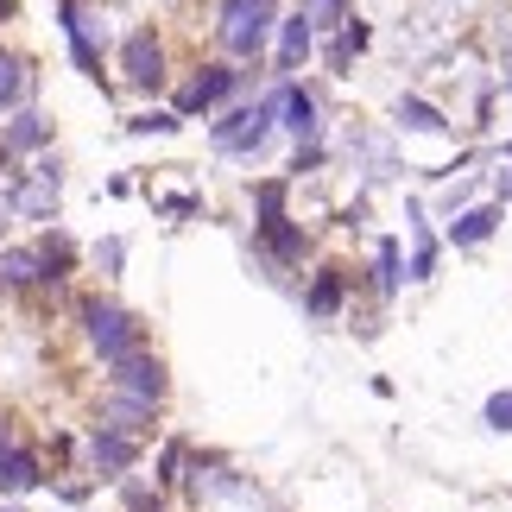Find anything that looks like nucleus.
<instances>
[{
	"label": "nucleus",
	"mask_w": 512,
	"mask_h": 512,
	"mask_svg": "<svg viewBox=\"0 0 512 512\" xmlns=\"http://www.w3.org/2000/svg\"><path fill=\"white\" fill-rule=\"evenodd\" d=\"M83 329H89V348L102 354L108 367H121L127 354H140V342H146L140 317L121 310V304H108V298H83Z\"/></svg>",
	"instance_id": "f257e3e1"
},
{
	"label": "nucleus",
	"mask_w": 512,
	"mask_h": 512,
	"mask_svg": "<svg viewBox=\"0 0 512 512\" xmlns=\"http://www.w3.org/2000/svg\"><path fill=\"white\" fill-rule=\"evenodd\" d=\"M272 114H279V95H266V102H253V108H234L222 114V121L209 127V140L234 152V159H253V152L266 146V133H272Z\"/></svg>",
	"instance_id": "f03ea898"
},
{
	"label": "nucleus",
	"mask_w": 512,
	"mask_h": 512,
	"mask_svg": "<svg viewBox=\"0 0 512 512\" xmlns=\"http://www.w3.org/2000/svg\"><path fill=\"white\" fill-rule=\"evenodd\" d=\"M272 0H222V45L234 57H260L266 32H272Z\"/></svg>",
	"instance_id": "7ed1b4c3"
},
{
	"label": "nucleus",
	"mask_w": 512,
	"mask_h": 512,
	"mask_svg": "<svg viewBox=\"0 0 512 512\" xmlns=\"http://www.w3.org/2000/svg\"><path fill=\"white\" fill-rule=\"evenodd\" d=\"M121 70H127V83H133V89H152V95L165 89V51H159V38H152L146 26H140V32H127V45H121Z\"/></svg>",
	"instance_id": "20e7f679"
},
{
	"label": "nucleus",
	"mask_w": 512,
	"mask_h": 512,
	"mask_svg": "<svg viewBox=\"0 0 512 512\" xmlns=\"http://www.w3.org/2000/svg\"><path fill=\"white\" fill-rule=\"evenodd\" d=\"M114 392H127V399H146V405H159L165 399V361L159 354H127L121 367H114Z\"/></svg>",
	"instance_id": "39448f33"
},
{
	"label": "nucleus",
	"mask_w": 512,
	"mask_h": 512,
	"mask_svg": "<svg viewBox=\"0 0 512 512\" xmlns=\"http://www.w3.org/2000/svg\"><path fill=\"white\" fill-rule=\"evenodd\" d=\"M234 89H241V70L209 64V70H196V83L177 95V108H171V114H203V108H215V102H228Z\"/></svg>",
	"instance_id": "423d86ee"
},
{
	"label": "nucleus",
	"mask_w": 512,
	"mask_h": 512,
	"mask_svg": "<svg viewBox=\"0 0 512 512\" xmlns=\"http://www.w3.org/2000/svg\"><path fill=\"white\" fill-rule=\"evenodd\" d=\"M57 26H64V38H70L76 70L102 76V51H95V38H89V7H83V0H57Z\"/></svg>",
	"instance_id": "0eeeda50"
},
{
	"label": "nucleus",
	"mask_w": 512,
	"mask_h": 512,
	"mask_svg": "<svg viewBox=\"0 0 512 512\" xmlns=\"http://www.w3.org/2000/svg\"><path fill=\"white\" fill-rule=\"evenodd\" d=\"M133 456H140V443H133V437H121V430H102V424H95V437H89V462L102 468V481H121L127 468H133Z\"/></svg>",
	"instance_id": "6e6552de"
},
{
	"label": "nucleus",
	"mask_w": 512,
	"mask_h": 512,
	"mask_svg": "<svg viewBox=\"0 0 512 512\" xmlns=\"http://www.w3.org/2000/svg\"><path fill=\"white\" fill-rule=\"evenodd\" d=\"M279 114H285V133H298V146H310V140H317V95H310V89H279Z\"/></svg>",
	"instance_id": "1a4fd4ad"
},
{
	"label": "nucleus",
	"mask_w": 512,
	"mask_h": 512,
	"mask_svg": "<svg viewBox=\"0 0 512 512\" xmlns=\"http://www.w3.org/2000/svg\"><path fill=\"white\" fill-rule=\"evenodd\" d=\"M45 140H51L45 114H38V108H19L13 121H7V133H0V159H7V152H38Z\"/></svg>",
	"instance_id": "9d476101"
},
{
	"label": "nucleus",
	"mask_w": 512,
	"mask_h": 512,
	"mask_svg": "<svg viewBox=\"0 0 512 512\" xmlns=\"http://www.w3.org/2000/svg\"><path fill=\"white\" fill-rule=\"evenodd\" d=\"M494 228H500V203H475V209L449 215V241H456V247H481Z\"/></svg>",
	"instance_id": "9b49d317"
},
{
	"label": "nucleus",
	"mask_w": 512,
	"mask_h": 512,
	"mask_svg": "<svg viewBox=\"0 0 512 512\" xmlns=\"http://www.w3.org/2000/svg\"><path fill=\"white\" fill-rule=\"evenodd\" d=\"M38 487V456L19 443H0V494H26Z\"/></svg>",
	"instance_id": "f8f14e48"
},
{
	"label": "nucleus",
	"mask_w": 512,
	"mask_h": 512,
	"mask_svg": "<svg viewBox=\"0 0 512 512\" xmlns=\"http://www.w3.org/2000/svg\"><path fill=\"white\" fill-rule=\"evenodd\" d=\"M342 298H348V279H342V266H323L317 279H310V291H304V310H310V317H336V310H342Z\"/></svg>",
	"instance_id": "ddd939ff"
},
{
	"label": "nucleus",
	"mask_w": 512,
	"mask_h": 512,
	"mask_svg": "<svg viewBox=\"0 0 512 512\" xmlns=\"http://www.w3.org/2000/svg\"><path fill=\"white\" fill-rule=\"evenodd\" d=\"M102 418H108L102 430H121V437H140V430L152 424V405H146V399H127V392H114Z\"/></svg>",
	"instance_id": "4468645a"
},
{
	"label": "nucleus",
	"mask_w": 512,
	"mask_h": 512,
	"mask_svg": "<svg viewBox=\"0 0 512 512\" xmlns=\"http://www.w3.org/2000/svg\"><path fill=\"white\" fill-rule=\"evenodd\" d=\"M310 45H317V32H310V19H304V13H298V19H285V26H279V70L291 76V70H298L304 57H310Z\"/></svg>",
	"instance_id": "2eb2a0df"
},
{
	"label": "nucleus",
	"mask_w": 512,
	"mask_h": 512,
	"mask_svg": "<svg viewBox=\"0 0 512 512\" xmlns=\"http://www.w3.org/2000/svg\"><path fill=\"white\" fill-rule=\"evenodd\" d=\"M0 285H45V260H38V247H7V253H0Z\"/></svg>",
	"instance_id": "dca6fc26"
},
{
	"label": "nucleus",
	"mask_w": 512,
	"mask_h": 512,
	"mask_svg": "<svg viewBox=\"0 0 512 512\" xmlns=\"http://www.w3.org/2000/svg\"><path fill=\"white\" fill-rule=\"evenodd\" d=\"M399 127H411V133H449L443 108L424 102V95H399Z\"/></svg>",
	"instance_id": "f3484780"
},
{
	"label": "nucleus",
	"mask_w": 512,
	"mask_h": 512,
	"mask_svg": "<svg viewBox=\"0 0 512 512\" xmlns=\"http://www.w3.org/2000/svg\"><path fill=\"white\" fill-rule=\"evenodd\" d=\"M260 241H266L272 260H285V266H291V260H304V247H310V241H304V228H291V222H266V228H260Z\"/></svg>",
	"instance_id": "a211bd4d"
},
{
	"label": "nucleus",
	"mask_w": 512,
	"mask_h": 512,
	"mask_svg": "<svg viewBox=\"0 0 512 512\" xmlns=\"http://www.w3.org/2000/svg\"><path fill=\"white\" fill-rule=\"evenodd\" d=\"M411 279H430V272H437V241H430V228H424V215L411 209Z\"/></svg>",
	"instance_id": "6ab92c4d"
},
{
	"label": "nucleus",
	"mask_w": 512,
	"mask_h": 512,
	"mask_svg": "<svg viewBox=\"0 0 512 512\" xmlns=\"http://www.w3.org/2000/svg\"><path fill=\"white\" fill-rule=\"evenodd\" d=\"M38 260H45V285H57L70 272V260H76V247L64 241V234H45V241H38Z\"/></svg>",
	"instance_id": "aec40b11"
},
{
	"label": "nucleus",
	"mask_w": 512,
	"mask_h": 512,
	"mask_svg": "<svg viewBox=\"0 0 512 512\" xmlns=\"http://www.w3.org/2000/svg\"><path fill=\"white\" fill-rule=\"evenodd\" d=\"M399 241H380V253H373V285H380V298H392L399 291Z\"/></svg>",
	"instance_id": "412c9836"
},
{
	"label": "nucleus",
	"mask_w": 512,
	"mask_h": 512,
	"mask_svg": "<svg viewBox=\"0 0 512 512\" xmlns=\"http://www.w3.org/2000/svg\"><path fill=\"white\" fill-rule=\"evenodd\" d=\"M253 209H260V228H266V222H285V184H279V177L253 184Z\"/></svg>",
	"instance_id": "4be33fe9"
},
{
	"label": "nucleus",
	"mask_w": 512,
	"mask_h": 512,
	"mask_svg": "<svg viewBox=\"0 0 512 512\" xmlns=\"http://www.w3.org/2000/svg\"><path fill=\"white\" fill-rule=\"evenodd\" d=\"M19 95H26V64L13 51H0V108H13Z\"/></svg>",
	"instance_id": "5701e85b"
},
{
	"label": "nucleus",
	"mask_w": 512,
	"mask_h": 512,
	"mask_svg": "<svg viewBox=\"0 0 512 512\" xmlns=\"http://www.w3.org/2000/svg\"><path fill=\"white\" fill-rule=\"evenodd\" d=\"M304 19H310V32H317V26H342L348 0H304Z\"/></svg>",
	"instance_id": "b1692460"
},
{
	"label": "nucleus",
	"mask_w": 512,
	"mask_h": 512,
	"mask_svg": "<svg viewBox=\"0 0 512 512\" xmlns=\"http://www.w3.org/2000/svg\"><path fill=\"white\" fill-rule=\"evenodd\" d=\"M127 133H177V114L171 108H152V114H133Z\"/></svg>",
	"instance_id": "393cba45"
},
{
	"label": "nucleus",
	"mask_w": 512,
	"mask_h": 512,
	"mask_svg": "<svg viewBox=\"0 0 512 512\" xmlns=\"http://www.w3.org/2000/svg\"><path fill=\"white\" fill-rule=\"evenodd\" d=\"M127 512H165V494H159V487L127 481Z\"/></svg>",
	"instance_id": "a878e982"
},
{
	"label": "nucleus",
	"mask_w": 512,
	"mask_h": 512,
	"mask_svg": "<svg viewBox=\"0 0 512 512\" xmlns=\"http://www.w3.org/2000/svg\"><path fill=\"white\" fill-rule=\"evenodd\" d=\"M481 418L494 424V430H512V392H494V399L481 405Z\"/></svg>",
	"instance_id": "bb28decb"
},
{
	"label": "nucleus",
	"mask_w": 512,
	"mask_h": 512,
	"mask_svg": "<svg viewBox=\"0 0 512 512\" xmlns=\"http://www.w3.org/2000/svg\"><path fill=\"white\" fill-rule=\"evenodd\" d=\"M177 468H184V443H165V456H159V487L177 481Z\"/></svg>",
	"instance_id": "cd10ccee"
},
{
	"label": "nucleus",
	"mask_w": 512,
	"mask_h": 512,
	"mask_svg": "<svg viewBox=\"0 0 512 512\" xmlns=\"http://www.w3.org/2000/svg\"><path fill=\"white\" fill-rule=\"evenodd\" d=\"M95 260H102V266L114 272V266H121V260H127V247H121V241H102V247H95Z\"/></svg>",
	"instance_id": "c85d7f7f"
},
{
	"label": "nucleus",
	"mask_w": 512,
	"mask_h": 512,
	"mask_svg": "<svg viewBox=\"0 0 512 512\" xmlns=\"http://www.w3.org/2000/svg\"><path fill=\"white\" fill-rule=\"evenodd\" d=\"M500 203H512V177L506 171H500Z\"/></svg>",
	"instance_id": "c756f323"
},
{
	"label": "nucleus",
	"mask_w": 512,
	"mask_h": 512,
	"mask_svg": "<svg viewBox=\"0 0 512 512\" xmlns=\"http://www.w3.org/2000/svg\"><path fill=\"white\" fill-rule=\"evenodd\" d=\"M0 512H13V506H0Z\"/></svg>",
	"instance_id": "7c9ffc66"
},
{
	"label": "nucleus",
	"mask_w": 512,
	"mask_h": 512,
	"mask_svg": "<svg viewBox=\"0 0 512 512\" xmlns=\"http://www.w3.org/2000/svg\"><path fill=\"white\" fill-rule=\"evenodd\" d=\"M0 228H7V222H0Z\"/></svg>",
	"instance_id": "2f4dec72"
},
{
	"label": "nucleus",
	"mask_w": 512,
	"mask_h": 512,
	"mask_svg": "<svg viewBox=\"0 0 512 512\" xmlns=\"http://www.w3.org/2000/svg\"><path fill=\"white\" fill-rule=\"evenodd\" d=\"M506 89H512V83H506Z\"/></svg>",
	"instance_id": "473e14b6"
}]
</instances>
